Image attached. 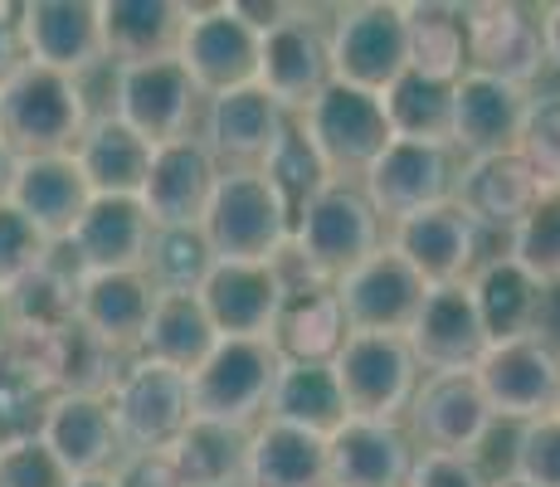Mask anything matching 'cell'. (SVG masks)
Returning <instances> with one entry per match:
<instances>
[{
  "instance_id": "42",
  "label": "cell",
  "mask_w": 560,
  "mask_h": 487,
  "mask_svg": "<svg viewBox=\"0 0 560 487\" xmlns=\"http://www.w3.org/2000/svg\"><path fill=\"white\" fill-rule=\"evenodd\" d=\"M210 268H214V254H210V244H205L200 224H166V230H152L142 274L156 292H200Z\"/></svg>"
},
{
  "instance_id": "46",
  "label": "cell",
  "mask_w": 560,
  "mask_h": 487,
  "mask_svg": "<svg viewBox=\"0 0 560 487\" xmlns=\"http://www.w3.org/2000/svg\"><path fill=\"white\" fill-rule=\"evenodd\" d=\"M512 478L526 487H560V419H526L512 443Z\"/></svg>"
},
{
  "instance_id": "7",
  "label": "cell",
  "mask_w": 560,
  "mask_h": 487,
  "mask_svg": "<svg viewBox=\"0 0 560 487\" xmlns=\"http://www.w3.org/2000/svg\"><path fill=\"white\" fill-rule=\"evenodd\" d=\"M331 25V79L365 93H385L409 73L405 0H357L341 5Z\"/></svg>"
},
{
  "instance_id": "43",
  "label": "cell",
  "mask_w": 560,
  "mask_h": 487,
  "mask_svg": "<svg viewBox=\"0 0 560 487\" xmlns=\"http://www.w3.org/2000/svg\"><path fill=\"white\" fill-rule=\"evenodd\" d=\"M508 258L536 278L541 288L560 283V195L536 200L508 234Z\"/></svg>"
},
{
  "instance_id": "9",
  "label": "cell",
  "mask_w": 560,
  "mask_h": 487,
  "mask_svg": "<svg viewBox=\"0 0 560 487\" xmlns=\"http://www.w3.org/2000/svg\"><path fill=\"white\" fill-rule=\"evenodd\" d=\"M176 59L200 97L249 89L258 79V30L234 10V0L230 5H186Z\"/></svg>"
},
{
  "instance_id": "2",
  "label": "cell",
  "mask_w": 560,
  "mask_h": 487,
  "mask_svg": "<svg viewBox=\"0 0 560 487\" xmlns=\"http://www.w3.org/2000/svg\"><path fill=\"white\" fill-rule=\"evenodd\" d=\"M385 244V220L365 200L361 181H322L293 210V248L317 283H337L341 274L371 258Z\"/></svg>"
},
{
  "instance_id": "44",
  "label": "cell",
  "mask_w": 560,
  "mask_h": 487,
  "mask_svg": "<svg viewBox=\"0 0 560 487\" xmlns=\"http://www.w3.org/2000/svg\"><path fill=\"white\" fill-rule=\"evenodd\" d=\"M516 156H522V166L532 171L541 200L560 195V93H541L526 103Z\"/></svg>"
},
{
  "instance_id": "54",
  "label": "cell",
  "mask_w": 560,
  "mask_h": 487,
  "mask_svg": "<svg viewBox=\"0 0 560 487\" xmlns=\"http://www.w3.org/2000/svg\"><path fill=\"white\" fill-rule=\"evenodd\" d=\"M10 176H15V151L5 147V137H0V195L10 190Z\"/></svg>"
},
{
  "instance_id": "23",
  "label": "cell",
  "mask_w": 560,
  "mask_h": 487,
  "mask_svg": "<svg viewBox=\"0 0 560 487\" xmlns=\"http://www.w3.org/2000/svg\"><path fill=\"white\" fill-rule=\"evenodd\" d=\"M35 434L63 463L69 478L113 473V463L122 459V439H117V425L107 415V399L98 395H49Z\"/></svg>"
},
{
  "instance_id": "57",
  "label": "cell",
  "mask_w": 560,
  "mask_h": 487,
  "mask_svg": "<svg viewBox=\"0 0 560 487\" xmlns=\"http://www.w3.org/2000/svg\"><path fill=\"white\" fill-rule=\"evenodd\" d=\"M551 415L560 419V385H556V405H551Z\"/></svg>"
},
{
  "instance_id": "25",
  "label": "cell",
  "mask_w": 560,
  "mask_h": 487,
  "mask_svg": "<svg viewBox=\"0 0 560 487\" xmlns=\"http://www.w3.org/2000/svg\"><path fill=\"white\" fill-rule=\"evenodd\" d=\"M415 453L400 425L347 415L327 434V487H405Z\"/></svg>"
},
{
  "instance_id": "31",
  "label": "cell",
  "mask_w": 560,
  "mask_h": 487,
  "mask_svg": "<svg viewBox=\"0 0 560 487\" xmlns=\"http://www.w3.org/2000/svg\"><path fill=\"white\" fill-rule=\"evenodd\" d=\"M468 292L478 302V317L488 341H512V337H532L541 332V308H546V288L536 283L526 268H516L508 254L482 258L468 274Z\"/></svg>"
},
{
  "instance_id": "38",
  "label": "cell",
  "mask_w": 560,
  "mask_h": 487,
  "mask_svg": "<svg viewBox=\"0 0 560 487\" xmlns=\"http://www.w3.org/2000/svg\"><path fill=\"white\" fill-rule=\"evenodd\" d=\"M166 453L186 487H244V473H249V429L190 419Z\"/></svg>"
},
{
  "instance_id": "49",
  "label": "cell",
  "mask_w": 560,
  "mask_h": 487,
  "mask_svg": "<svg viewBox=\"0 0 560 487\" xmlns=\"http://www.w3.org/2000/svg\"><path fill=\"white\" fill-rule=\"evenodd\" d=\"M405 487H488L478 459H463V453H415V468H409Z\"/></svg>"
},
{
  "instance_id": "26",
  "label": "cell",
  "mask_w": 560,
  "mask_h": 487,
  "mask_svg": "<svg viewBox=\"0 0 560 487\" xmlns=\"http://www.w3.org/2000/svg\"><path fill=\"white\" fill-rule=\"evenodd\" d=\"M152 230L156 224L137 195H93L89 210L69 230V248L83 274H127V268H142Z\"/></svg>"
},
{
  "instance_id": "12",
  "label": "cell",
  "mask_w": 560,
  "mask_h": 487,
  "mask_svg": "<svg viewBox=\"0 0 560 487\" xmlns=\"http://www.w3.org/2000/svg\"><path fill=\"white\" fill-rule=\"evenodd\" d=\"M482 399H488L492 419H541L556 405V385H560V356L556 346L532 332V337H512V341H488V351L472 366Z\"/></svg>"
},
{
  "instance_id": "24",
  "label": "cell",
  "mask_w": 560,
  "mask_h": 487,
  "mask_svg": "<svg viewBox=\"0 0 560 487\" xmlns=\"http://www.w3.org/2000/svg\"><path fill=\"white\" fill-rule=\"evenodd\" d=\"M283 278L273 264H230L214 258V268L200 283V308L210 317L214 337H268L283 302Z\"/></svg>"
},
{
  "instance_id": "39",
  "label": "cell",
  "mask_w": 560,
  "mask_h": 487,
  "mask_svg": "<svg viewBox=\"0 0 560 487\" xmlns=\"http://www.w3.org/2000/svg\"><path fill=\"white\" fill-rule=\"evenodd\" d=\"M405 30L415 73L454 83L468 69V30H463V5L454 0H405Z\"/></svg>"
},
{
  "instance_id": "16",
  "label": "cell",
  "mask_w": 560,
  "mask_h": 487,
  "mask_svg": "<svg viewBox=\"0 0 560 487\" xmlns=\"http://www.w3.org/2000/svg\"><path fill=\"white\" fill-rule=\"evenodd\" d=\"M405 346L415 356L419 375L434 371H472L478 356L488 351V332H482L478 302L468 283H439L424 288L415 322L405 327Z\"/></svg>"
},
{
  "instance_id": "41",
  "label": "cell",
  "mask_w": 560,
  "mask_h": 487,
  "mask_svg": "<svg viewBox=\"0 0 560 487\" xmlns=\"http://www.w3.org/2000/svg\"><path fill=\"white\" fill-rule=\"evenodd\" d=\"M45 346H49L54 395H98L103 399L127 361V356L103 346L89 327H79V322H69V327H59L54 337H45Z\"/></svg>"
},
{
  "instance_id": "15",
  "label": "cell",
  "mask_w": 560,
  "mask_h": 487,
  "mask_svg": "<svg viewBox=\"0 0 560 487\" xmlns=\"http://www.w3.org/2000/svg\"><path fill=\"white\" fill-rule=\"evenodd\" d=\"M478 240H482V230L454 200L424 205V210L385 224V244L424 278V288L468 283V274L478 268Z\"/></svg>"
},
{
  "instance_id": "21",
  "label": "cell",
  "mask_w": 560,
  "mask_h": 487,
  "mask_svg": "<svg viewBox=\"0 0 560 487\" xmlns=\"http://www.w3.org/2000/svg\"><path fill=\"white\" fill-rule=\"evenodd\" d=\"M214 181H220V161L210 156V147L196 132H186L176 142L152 147V166H147L137 200L152 214L156 230H166V224H200Z\"/></svg>"
},
{
  "instance_id": "4",
  "label": "cell",
  "mask_w": 560,
  "mask_h": 487,
  "mask_svg": "<svg viewBox=\"0 0 560 487\" xmlns=\"http://www.w3.org/2000/svg\"><path fill=\"white\" fill-rule=\"evenodd\" d=\"M83 127H89V107H83L79 79H69V73L25 63L0 89V137H5V147L15 156L73 151Z\"/></svg>"
},
{
  "instance_id": "19",
  "label": "cell",
  "mask_w": 560,
  "mask_h": 487,
  "mask_svg": "<svg viewBox=\"0 0 560 487\" xmlns=\"http://www.w3.org/2000/svg\"><path fill=\"white\" fill-rule=\"evenodd\" d=\"M463 30H468V69L498 73V79L522 83V89L546 69L541 25L526 5L472 0V5H463Z\"/></svg>"
},
{
  "instance_id": "8",
  "label": "cell",
  "mask_w": 560,
  "mask_h": 487,
  "mask_svg": "<svg viewBox=\"0 0 560 487\" xmlns=\"http://www.w3.org/2000/svg\"><path fill=\"white\" fill-rule=\"evenodd\" d=\"M331 371H337L347 415L381 419V425H400L419 385V366L405 337H385V332H347V341L331 356Z\"/></svg>"
},
{
  "instance_id": "45",
  "label": "cell",
  "mask_w": 560,
  "mask_h": 487,
  "mask_svg": "<svg viewBox=\"0 0 560 487\" xmlns=\"http://www.w3.org/2000/svg\"><path fill=\"white\" fill-rule=\"evenodd\" d=\"M258 171H264V176L273 181L278 190H283V200L293 205V210L307 200L312 190L322 186V181H331L327 171H322L317 151L307 147V137L298 132V127H288V132L278 137V147L268 151V161H264V166H258Z\"/></svg>"
},
{
  "instance_id": "51",
  "label": "cell",
  "mask_w": 560,
  "mask_h": 487,
  "mask_svg": "<svg viewBox=\"0 0 560 487\" xmlns=\"http://www.w3.org/2000/svg\"><path fill=\"white\" fill-rule=\"evenodd\" d=\"M25 63H30V54H25V35H20V5L0 0V89H5Z\"/></svg>"
},
{
  "instance_id": "6",
  "label": "cell",
  "mask_w": 560,
  "mask_h": 487,
  "mask_svg": "<svg viewBox=\"0 0 560 487\" xmlns=\"http://www.w3.org/2000/svg\"><path fill=\"white\" fill-rule=\"evenodd\" d=\"M298 132L307 137V147L317 151L322 171H327L331 181H361L365 166L390 142V123H385L381 93L351 89V83H337V79L303 107Z\"/></svg>"
},
{
  "instance_id": "36",
  "label": "cell",
  "mask_w": 560,
  "mask_h": 487,
  "mask_svg": "<svg viewBox=\"0 0 560 487\" xmlns=\"http://www.w3.org/2000/svg\"><path fill=\"white\" fill-rule=\"evenodd\" d=\"M264 419L312 429V434L327 439L331 429L347 419V399H341L331 361H283L278 366V381H273V395H268Z\"/></svg>"
},
{
  "instance_id": "20",
  "label": "cell",
  "mask_w": 560,
  "mask_h": 487,
  "mask_svg": "<svg viewBox=\"0 0 560 487\" xmlns=\"http://www.w3.org/2000/svg\"><path fill=\"white\" fill-rule=\"evenodd\" d=\"M288 127L293 123H288L283 107L258 89V83H249V89L205 97V123L196 137L210 147L220 171H234V166H264L268 151L278 147V137H283Z\"/></svg>"
},
{
  "instance_id": "13",
  "label": "cell",
  "mask_w": 560,
  "mask_h": 487,
  "mask_svg": "<svg viewBox=\"0 0 560 487\" xmlns=\"http://www.w3.org/2000/svg\"><path fill=\"white\" fill-rule=\"evenodd\" d=\"M196 107H200V89L180 69L176 54L171 59H147V63H117L113 117L132 127L142 142L161 147L186 137Z\"/></svg>"
},
{
  "instance_id": "30",
  "label": "cell",
  "mask_w": 560,
  "mask_h": 487,
  "mask_svg": "<svg viewBox=\"0 0 560 487\" xmlns=\"http://www.w3.org/2000/svg\"><path fill=\"white\" fill-rule=\"evenodd\" d=\"M180 25H186V5L176 0H98L107 63L171 59L180 45Z\"/></svg>"
},
{
  "instance_id": "1",
  "label": "cell",
  "mask_w": 560,
  "mask_h": 487,
  "mask_svg": "<svg viewBox=\"0 0 560 487\" xmlns=\"http://www.w3.org/2000/svg\"><path fill=\"white\" fill-rule=\"evenodd\" d=\"M200 234L214 258L230 264H273L278 248L293 240V205L258 166L220 171L210 205L200 214Z\"/></svg>"
},
{
  "instance_id": "11",
  "label": "cell",
  "mask_w": 560,
  "mask_h": 487,
  "mask_svg": "<svg viewBox=\"0 0 560 487\" xmlns=\"http://www.w3.org/2000/svg\"><path fill=\"white\" fill-rule=\"evenodd\" d=\"M492 409L482 399L472 371H434L419 375L415 399L405 409V434L409 443L429 453H463V459H478V449L492 434Z\"/></svg>"
},
{
  "instance_id": "56",
  "label": "cell",
  "mask_w": 560,
  "mask_h": 487,
  "mask_svg": "<svg viewBox=\"0 0 560 487\" xmlns=\"http://www.w3.org/2000/svg\"><path fill=\"white\" fill-rule=\"evenodd\" d=\"M488 487H526L522 478H512V473H508V478H498V483H488Z\"/></svg>"
},
{
  "instance_id": "14",
  "label": "cell",
  "mask_w": 560,
  "mask_h": 487,
  "mask_svg": "<svg viewBox=\"0 0 560 487\" xmlns=\"http://www.w3.org/2000/svg\"><path fill=\"white\" fill-rule=\"evenodd\" d=\"M341 302L347 332H385V337H405V327L415 322L419 302H424V278L395 254L390 244H381L371 258H361L351 274H341L331 283Z\"/></svg>"
},
{
  "instance_id": "50",
  "label": "cell",
  "mask_w": 560,
  "mask_h": 487,
  "mask_svg": "<svg viewBox=\"0 0 560 487\" xmlns=\"http://www.w3.org/2000/svg\"><path fill=\"white\" fill-rule=\"evenodd\" d=\"M113 487H186L171 453H122L113 463Z\"/></svg>"
},
{
  "instance_id": "58",
  "label": "cell",
  "mask_w": 560,
  "mask_h": 487,
  "mask_svg": "<svg viewBox=\"0 0 560 487\" xmlns=\"http://www.w3.org/2000/svg\"><path fill=\"white\" fill-rule=\"evenodd\" d=\"M0 439H5V434H0Z\"/></svg>"
},
{
  "instance_id": "52",
  "label": "cell",
  "mask_w": 560,
  "mask_h": 487,
  "mask_svg": "<svg viewBox=\"0 0 560 487\" xmlns=\"http://www.w3.org/2000/svg\"><path fill=\"white\" fill-rule=\"evenodd\" d=\"M536 25H541L546 63H556V69H560V0H556V5H546L541 15H536Z\"/></svg>"
},
{
  "instance_id": "55",
  "label": "cell",
  "mask_w": 560,
  "mask_h": 487,
  "mask_svg": "<svg viewBox=\"0 0 560 487\" xmlns=\"http://www.w3.org/2000/svg\"><path fill=\"white\" fill-rule=\"evenodd\" d=\"M69 487H113V473H93V478H73Z\"/></svg>"
},
{
  "instance_id": "47",
  "label": "cell",
  "mask_w": 560,
  "mask_h": 487,
  "mask_svg": "<svg viewBox=\"0 0 560 487\" xmlns=\"http://www.w3.org/2000/svg\"><path fill=\"white\" fill-rule=\"evenodd\" d=\"M63 463L39 443L35 429L0 439V487H69Z\"/></svg>"
},
{
  "instance_id": "22",
  "label": "cell",
  "mask_w": 560,
  "mask_h": 487,
  "mask_svg": "<svg viewBox=\"0 0 560 487\" xmlns=\"http://www.w3.org/2000/svg\"><path fill=\"white\" fill-rule=\"evenodd\" d=\"M20 35H25L30 63L39 69L83 79L103 63L98 0H30L20 5Z\"/></svg>"
},
{
  "instance_id": "34",
  "label": "cell",
  "mask_w": 560,
  "mask_h": 487,
  "mask_svg": "<svg viewBox=\"0 0 560 487\" xmlns=\"http://www.w3.org/2000/svg\"><path fill=\"white\" fill-rule=\"evenodd\" d=\"M268 341L278 346L283 361H331L337 346L347 341V317L331 288L307 283V288H288L278 302V317Z\"/></svg>"
},
{
  "instance_id": "28",
  "label": "cell",
  "mask_w": 560,
  "mask_h": 487,
  "mask_svg": "<svg viewBox=\"0 0 560 487\" xmlns=\"http://www.w3.org/2000/svg\"><path fill=\"white\" fill-rule=\"evenodd\" d=\"M156 288L147 283L142 268H127V274H83L73 288V322L89 327L103 346H113L117 356H137L152 317Z\"/></svg>"
},
{
  "instance_id": "48",
  "label": "cell",
  "mask_w": 560,
  "mask_h": 487,
  "mask_svg": "<svg viewBox=\"0 0 560 487\" xmlns=\"http://www.w3.org/2000/svg\"><path fill=\"white\" fill-rule=\"evenodd\" d=\"M49 244L54 240H45V234L0 195V288L20 283L25 274H35V268L49 258Z\"/></svg>"
},
{
  "instance_id": "35",
  "label": "cell",
  "mask_w": 560,
  "mask_h": 487,
  "mask_svg": "<svg viewBox=\"0 0 560 487\" xmlns=\"http://www.w3.org/2000/svg\"><path fill=\"white\" fill-rule=\"evenodd\" d=\"M73 161H79L93 195H142L147 166H152V142H142L132 127L107 113L83 127Z\"/></svg>"
},
{
  "instance_id": "27",
  "label": "cell",
  "mask_w": 560,
  "mask_h": 487,
  "mask_svg": "<svg viewBox=\"0 0 560 487\" xmlns=\"http://www.w3.org/2000/svg\"><path fill=\"white\" fill-rule=\"evenodd\" d=\"M5 200L35 224L45 240H69L79 214L89 210L93 190L83 181L73 151H54V156H15V176H10Z\"/></svg>"
},
{
  "instance_id": "29",
  "label": "cell",
  "mask_w": 560,
  "mask_h": 487,
  "mask_svg": "<svg viewBox=\"0 0 560 487\" xmlns=\"http://www.w3.org/2000/svg\"><path fill=\"white\" fill-rule=\"evenodd\" d=\"M448 200L468 214L478 230H508L532 210L541 195H536L532 171L522 166L516 151H502V156H468L454 166V190Z\"/></svg>"
},
{
  "instance_id": "32",
  "label": "cell",
  "mask_w": 560,
  "mask_h": 487,
  "mask_svg": "<svg viewBox=\"0 0 560 487\" xmlns=\"http://www.w3.org/2000/svg\"><path fill=\"white\" fill-rule=\"evenodd\" d=\"M79 278H83V268H79V258H73L69 240H54L45 264H39L35 274H25L20 283L5 288L15 337H54L59 327H69Z\"/></svg>"
},
{
  "instance_id": "33",
  "label": "cell",
  "mask_w": 560,
  "mask_h": 487,
  "mask_svg": "<svg viewBox=\"0 0 560 487\" xmlns=\"http://www.w3.org/2000/svg\"><path fill=\"white\" fill-rule=\"evenodd\" d=\"M244 487H327V439L278 419H258L249 429Z\"/></svg>"
},
{
  "instance_id": "5",
  "label": "cell",
  "mask_w": 560,
  "mask_h": 487,
  "mask_svg": "<svg viewBox=\"0 0 560 487\" xmlns=\"http://www.w3.org/2000/svg\"><path fill=\"white\" fill-rule=\"evenodd\" d=\"M103 399L122 453H161L190 425V375L152 356H127Z\"/></svg>"
},
{
  "instance_id": "53",
  "label": "cell",
  "mask_w": 560,
  "mask_h": 487,
  "mask_svg": "<svg viewBox=\"0 0 560 487\" xmlns=\"http://www.w3.org/2000/svg\"><path fill=\"white\" fill-rule=\"evenodd\" d=\"M10 341H15V322H10V302H5V288H0V356H5Z\"/></svg>"
},
{
  "instance_id": "10",
  "label": "cell",
  "mask_w": 560,
  "mask_h": 487,
  "mask_svg": "<svg viewBox=\"0 0 560 487\" xmlns=\"http://www.w3.org/2000/svg\"><path fill=\"white\" fill-rule=\"evenodd\" d=\"M258 89L283 113L303 107L331 83V25L317 10L298 5L283 25L258 35Z\"/></svg>"
},
{
  "instance_id": "3",
  "label": "cell",
  "mask_w": 560,
  "mask_h": 487,
  "mask_svg": "<svg viewBox=\"0 0 560 487\" xmlns=\"http://www.w3.org/2000/svg\"><path fill=\"white\" fill-rule=\"evenodd\" d=\"M278 366L283 356L268 337H220L214 351L190 371V419L254 429L268 415Z\"/></svg>"
},
{
  "instance_id": "37",
  "label": "cell",
  "mask_w": 560,
  "mask_h": 487,
  "mask_svg": "<svg viewBox=\"0 0 560 487\" xmlns=\"http://www.w3.org/2000/svg\"><path fill=\"white\" fill-rule=\"evenodd\" d=\"M214 341L220 337H214V327H210V317H205L196 292H156L137 356H152V361L176 366V371L190 375L205 356L214 351Z\"/></svg>"
},
{
  "instance_id": "17",
  "label": "cell",
  "mask_w": 560,
  "mask_h": 487,
  "mask_svg": "<svg viewBox=\"0 0 560 487\" xmlns=\"http://www.w3.org/2000/svg\"><path fill=\"white\" fill-rule=\"evenodd\" d=\"M532 93L522 83H508L498 73L463 69L454 79V127H448V147L454 156H502L516 151L522 137V117Z\"/></svg>"
},
{
  "instance_id": "18",
  "label": "cell",
  "mask_w": 560,
  "mask_h": 487,
  "mask_svg": "<svg viewBox=\"0 0 560 487\" xmlns=\"http://www.w3.org/2000/svg\"><path fill=\"white\" fill-rule=\"evenodd\" d=\"M361 190L375 205V214L385 224H395L405 214L424 210V205L448 200V190H454V151L390 137L381 156L365 166Z\"/></svg>"
},
{
  "instance_id": "40",
  "label": "cell",
  "mask_w": 560,
  "mask_h": 487,
  "mask_svg": "<svg viewBox=\"0 0 560 487\" xmlns=\"http://www.w3.org/2000/svg\"><path fill=\"white\" fill-rule=\"evenodd\" d=\"M381 103H385L390 137H400V142H424V147H448V127H454V83L409 69L405 79H395L390 89L381 93Z\"/></svg>"
}]
</instances>
